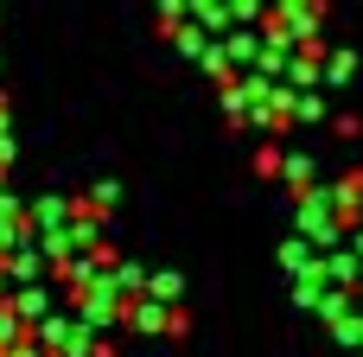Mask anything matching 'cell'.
I'll use <instances>...</instances> for the list:
<instances>
[{"label":"cell","mask_w":363,"mask_h":357,"mask_svg":"<svg viewBox=\"0 0 363 357\" xmlns=\"http://www.w3.org/2000/svg\"><path fill=\"white\" fill-rule=\"evenodd\" d=\"M70 319H77L83 332H96V339H102L108 326H121V319H128V300H121V294H115V281L102 275L96 287H83V294L70 300Z\"/></svg>","instance_id":"1"},{"label":"cell","mask_w":363,"mask_h":357,"mask_svg":"<svg viewBox=\"0 0 363 357\" xmlns=\"http://www.w3.org/2000/svg\"><path fill=\"white\" fill-rule=\"evenodd\" d=\"M121 326H128V332H140V339H185V313L153 307V300H134Z\"/></svg>","instance_id":"2"},{"label":"cell","mask_w":363,"mask_h":357,"mask_svg":"<svg viewBox=\"0 0 363 357\" xmlns=\"http://www.w3.org/2000/svg\"><path fill=\"white\" fill-rule=\"evenodd\" d=\"M6 307L19 313V326H26V332H32V326H45V319L57 313V300H51V287H45V281H38V287H13V294H6Z\"/></svg>","instance_id":"3"},{"label":"cell","mask_w":363,"mask_h":357,"mask_svg":"<svg viewBox=\"0 0 363 357\" xmlns=\"http://www.w3.org/2000/svg\"><path fill=\"white\" fill-rule=\"evenodd\" d=\"M45 268H51V262H45L38 236H32V243H19V249L6 256V281H13V287H38V281H45Z\"/></svg>","instance_id":"4"},{"label":"cell","mask_w":363,"mask_h":357,"mask_svg":"<svg viewBox=\"0 0 363 357\" xmlns=\"http://www.w3.org/2000/svg\"><path fill=\"white\" fill-rule=\"evenodd\" d=\"M108 281H115V294H121L128 307H134V300H147V268H134V262H115V275H108Z\"/></svg>","instance_id":"5"},{"label":"cell","mask_w":363,"mask_h":357,"mask_svg":"<svg viewBox=\"0 0 363 357\" xmlns=\"http://www.w3.org/2000/svg\"><path fill=\"white\" fill-rule=\"evenodd\" d=\"M179 294H185V281H179L172 268L147 275V300H153V307H172V313H179Z\"/></svg>","instance_id":"6"},{"label":"cell","mask_w":363,"mask_h":357,"mask_svg":"<svg viewBox=\"0 0 363 357\" xmlns=\"http://www.w3.org/2000/svg\"><path fill=\"white\" fill-rule=\"evenodd\" d=\"M281 268H287L294 281H306V275H319V262H313V243H300V236H294V243L281 249Z\"/></svg>","instance_id":"7"},{"label":"cell","mask_w":363,"mask_h":357,"mask_svg":"<svg viewBox=\"0 0 363 357\" xmlns=\"http://www.w3.org/2000/svg\"><path fill=\"white\" fill-rule=\"evenodd\" d=\"M172 45H179L185 57H198V64L211 57V32H198V26H179V32H172Z\"/></svg>","instance_id":"8"},{"label":"cell","mask_w":363,"mask_h":357,"mask_svg":"<svg viewBox=\"0 0 363 357\" xmlns=\"http://www.w3.org/2000/svg\"><path fill=\"white\" fill-rule=\"evenodd\" d=\"M357 275H363V268H357V256H338V249L325 256V281H332L338 294H345V281H357Z\"/></svg>","instance_id":"9"},{"label":"cell","mask_w":363,"mask_h":357,"mask_svg":"<svg viewBox=\"0 0 363 357\" xmlns=\"http://www.w3.org/2000/svg\"><path fill=\"white\" fill-rule=\"evenodd\" d=\"M26 339H32V332L19 326V313H13V307H0V357L13 351V345H26Z\"/></svg>","instance_id":"10"},{"label":"cell","mask_w":363,"mask_h":357,"mask_svg":"<svg viewBox=\"0 0 363 357\" xmlns=\"http://www.w3.org/2000/svg\"><path fill=\"white\" fill-rule=\"evenodd\" d=\"M351 70H357V57H351V51H332V57H325V83H345Z\"/></svg>","instance_id":"11"},{"label":"cell","mask_w":363,"mask_h":357,"mask_svg":"<svg viewBox=\"0 0 363 357\" xmlns=\"http://www.w3.org/2000/svg\"><path fill=\"white\" fill-rule=\"evenodd\" d=\"M281 160H287V153H281V147L268 141V147L255 153V172H262V179H281Z\"/></svg>","instance_id":"12"},{"label":"cell","mask_w":363,"mask_h":357,"mask_svg":"<svg viewBox=\"0 0 363 357\" xmlns=\"http://www.w3.org/2000/svg\"><path fill=\"white\" fill-rule=\"evenodd\" d=\"M319 115H325L319 96H300V102H294V121H319Z\"/></svg>","instance_id":"13"},{"label":"cell","mask_w":363,"mask_h":357,"mask_svg":"<svg viewBox=\"0 0 363 357\" xmlns=\"http://www.w3.org/2000/svg\"><path fill=\"white\" fill-rule=\"evenodd\" d=\"M6 357H45V351H38L32 339H26V345H13V351H6Z\"/></svg>","instance_id":"14"}]
</instances>
